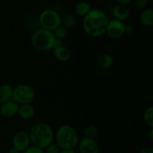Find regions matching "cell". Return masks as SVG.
Instances as JSON below:
<instances>
[{
	"label": "cell",
	"mask_w": 153,
	"mask_h": 153,
	"mask_svg": "<svg viewBox=\"0 0 153 153\" xmlns=\"http://www.w3.org/2000/svg\"><path fill=\"white\" fill-rule=\"evenodd\" d=\"M109 20L106 14L100 9H91L83 17L82 26L87 34L92 38H100L105 34Z\"/></svg>",
	"instance_id": "obj_1"
},
{
	"label": "cell",
	"mask_w": 153,
	"mask_h": 153,
	"mask_svg": "<svg viewBox=\"0 0 153 153\" xmlns=\"http://www.w3.org/2000/svg\"><path fill=\"white\" fill-rule=\"evenodd\" d=\"M28 134L31 143L43 149L53 142L55 140L53 129L46 122H37L33 124L30 128Z\"/></svg>",
	"instance_id": "obj_2"
},
{
	"label": "cell",
	"mask_w": 153,
	"mask_h": 153,
	"mask_svg": "<svg viewBox=\"0 0 153 153\" xmlns=\"http://www.w3.org/2000/svg\"><path fill=\"white\" fill-rule=\"evenodd\" d=\"M55 143L61 149H75L79 142V136L74 128L70 124L60 126L55 134Z\"/></svg>",
	"instance_id": "obj_3"
},
{
	"label": "cell",
	"mask_w": 153,
	"mask_h": 153,
	"mask_svg": "<svg viewBox=\"0 0 153 153\" xmlns=\"http://www.w3.org/2000/svg\"><path fill=\"white\" fill-rule=\"evenodd\" d=\"M55 37L51 31L40 28L32 34L31 44L34 49L39 51H49L53 49Z\"/></svg>",
	"instance_id": "obj_4"
},
{
	"label": "cell",
	"mask_w": 153,
	"mask_h": 153,
	"mask_svg": "<svg viewBox=\"0 0 153 153\" xmlns=\"http://www.w3.org/2000/svg\"><path fill=\"white\" fill-rule=\"evenodd\" d=\"M38 22L41 28L53 32L61 25V17L53 9H46L40 14Z\"/></svg>",
	"instance_id": "obj_5"
},
{
	"label": "cell",
	"mask_w": 153,
	"mask_h": 153,
	"mask_svg": "<svg viewBox=\"0 0 153 153\" xmlns=\"http://www.w3.org/2000/svg\"><path fill=\"white\" fill-rule=\"evenodd\" d=\"M35 97L34 88L27 84L18 85L13 89L12 100L19 105L31 104Z\"/></svg>",
	"instance_id": "obj_6"
},
{
	"label": "cell",
	"mask_w": 153,
	"mask_h": 153,
	"mask_svg": "<svg viewBox=\"0 0 153 153\" xmlns=\"http://www.w3.org/2000/svg\"><path fill=\"white\" fill-rule=\"evenodd\" d=\"M31 146L29 134L25 130H19L13 136V147L23 152Z\"/></svg>",
	"instance_id": "obj_7"
},
{
	"label": "cell",
	"mask_w": 153,
	"mask_h": 153,
	"mask_svg": "<svg viewBox=\"0 0 153 153\" xmlns=\"http://www.w3.org/2000/svg\"><path fill=\"white\" fill-rule=\"evenodd\" d=\"M125 24L117 20H111L108 22L105 33L111 39H119L124 35Z\"/></svg>",
	"instance_id": "obj_8"
},
{
	"label": "cell",
	"mask_w": 153,
	"mask_h": 153,
	"mask_svg": "<svg viewBox=\"0 0 153 153\" xmlns=\"http://www.w3.org/2000/svg\"><path fill=\"white\" fill-rule=\"evenodd\" d=\"M77 147L80 153H100V145L94 138L84 136L79 140Z\"/></svg>",
	"instance_id": "obj_9"
},
{
	"label": "cell",
	"mask_w": 153,
	"mask_h": 153,
	"mask_svg": "<svg viewBox=\"0 0 153 153\" xmlns=\"http://www.w3.org/2000/svg\"><path fill=\"white\" fill-rule=\"evenodd\" d=\"M19 106L17 103L13 100H10L1 104L0 106V113L3 117L10 118L17 115Z\"/></svg>",
	"instance_id": "obj_10"
},
{
	"label": "cell",
	"mask_w": 153,
	"mask_h": 153,
	"mask_svg": "<svg viewBox=\"0 0 153 153\" xmlns=\"http://www.w3.org/2000/svg\"><path fill=\"white\" fill-rule=\"evenodd\" d=\"M112 14H113V16L115 20L124 22L129 17L130 10L127 5L117 4L114 7Z\"/></svg>",
	"instance_id": "obj_11"
},
{
	"label": "cell",
	"mask_w": 153,
	"mask_h": 153,
	"mask_svg": "<svg viewBox=\"0 0 153 153\" xmlns=\"http://www.w3.org/2000/svg\"><path fill=\"white\" fill-rule=\"evenodd\" d=\"M17 115L23 120L31 119L35 115V109L31 104L19 105Z\"/></svg>",
	"instance_id": "obj_12"
},
{
	"label": "cell",
	"mask_w": 153,
	"mask_h": 153,
	"mask_svg": "<svg viewBox=\"0 0 153 153\" xmlns=\"http://www.w3.org/2000/svg\"><path fill=\"white\" fill-rule=\"evenodd\" d=\"M52 53L56 59L60 62H67L71 58L72 52L68 47L62 46L58 48L52 49Z\"/></svg>",
	"instance_id": "obj_13"
},
{
	"label": "cell",
	"mask_w": 153,
	"mask_h": 153,
	"mask_svg": "<svg viewBox=\"0 0 153 153\" xmlns=\"http://www.w3.org/2000/svg\"><path fill=\"white\" fill-rule=\"evenodd\" d=\"M140 22L145 27H150L153 25V10L145 8L140 15Z\"/></svg>",
	"instance_id": "obj_14"
},
{
	"label": "cell",
	"mask_w": 153,
	"mask_h": 153,
	"mask_svg": "<svg viewBox=\"0 0 153 153\" xmlns=\"http://www.w3.org/2000/svg\"><path fill=\"white\" fill-rule=\"evenodd\" d=\"M13 88L8 84H3L0 86V104L12 100Z\"/></svg>",
	"instance_id": "obj_15"
},
{
	"label": "cell",
	"mask_w": 153,
	"mask_h": 153,
	"mask_svg": "<svg viewBox=\"0 0 153 153\" xmlns=\"http://www.w3.org/2000/svg\"><path fill=\"white\" fill-rule=\"evenodd\" d=\"M97 64L101 68L105 69L110 68L114 64V58L108 53H102L97 57Z\"/></svg>",
	"instance_id": "obj_16"
},
{
	"label": "cell",
	"mask_w": 153,
	"mask_h": 153,
	"mask_svg": "<svg viewBox=\"0 0 153 153\" xmlns=\"http://www.w3.org/2000/svg\"><path fill=\"white\" fill-rule=\"evenodd\" d=\"M91 10V6L87 2H79L75 6V13L81 17L86 16Z\"/></svg>",
	"instance_id": "obj_17"
},
{
	"label": "cell",
	"mask_w": 153,
	"mask_h": 153,
	"mask_svg": "<svg viewBox=\"0 0 153 153\" xmlns=\"http://www.w3.org/2000/svg\"><path fill=\"white\" fill-rule=\"evenodd\" d=\"M61 24L64 28H73L76 25V19L72 14H65L62 18H61Z\"/></svg>",
	"instance_id": "obj_18"
},
{
	"label": "cell",
	"mask_w": 153,
	"mask_h": 153,
	"mask_svg": "<svg viewBox=\"0 0 153 153\" xmlns=\"http://www.w3.org/2000/svg\"><path fill=\"white\" fill-rule=\"evenodd\" d=\"M143 120L146 125L149 128H153V107L152 106L145 110L143 112Z\"/></svg>",
	"instance_id": "obj_19"
},
{
	"label": "cell",
	"mask_w": 153,
	"mask_h": 153,
	"mask_svg": "<svg viewBox=\"0 0 153 153\" xmlns=\"http://www.w3.org/2000/svg\"><path fill=\"white\" fill-rule=\"evenodd\" d=\"M84 133H85V136L95 139L98 135L99 130L97 126L94 125V124H90L85 128Z\"/></svg>",
	"instance_id": "obj_20"
},
{
	"label": "cell",
	"mask_w": 153,
	"mask_h": 153,
	"mask_svg": "<svg viewBox=\"0 0 153 153\" xmlns=\"http://www.w3.org/2000/svg\"><path fill=\"white\" fill-rule=\"evenodd\" d=\"M52 32H53L54 35L56 38L61 39V40H64L67 36V29L61 25L57 28H55Z\"/></svg>",
	"instance_id": "obj_21"
},
{
	"label": "cell",
	"mask_w": 153,
	"mask_h": 153,
	"mask_svg": "<svg viewBox=\"0 0 153 153\" xmlns=\"http://www.w3.org/2000/svg\"><path fill=\"white\" fill-rule=\"evenodd\" d=\"M59 148H60L58 146V145L53 142L49 144V146H47L46 148H43V151H44V153H59Z\"/></svg>",
	"instance_id": "obj_22"
},
{
	"label": "cell",
	"mask_w": 153,
	"mask_h": 153,
	"mask_svg": "<svg viewBox=\"0 0 153 153\" xmlns=\"http://www.w3.org/2000/svg\"><path fill=\"white\" fill-rule=\"evenodd\" d=\"M134 7L137 10H144L147 5V0H134Z\"/></svg>",
	"instance_id": "obj_23"
},
{
	"label": "cell",
	"mask_w": 153,
	"mask_h": 153,
	"mask_svg": "<svg viewBox=\"0 0 153 153\" xmlns=\"http://www.w3.org/2000/svg\"><path fill=\"white\" fill-rule=\"evenodd\" d=\"M22 153H44L43 148L40 147L35 146H30L26 150L23 152Z\"/></svg>",
	"instance_id": "obj_24"
},
{
	"label": "cell",
	"mask_w": 153,
	"mask_h": 153,
	"mask_svg": "<svg viewBox=\"0 0 153 153\" xmlns=\"http://www.w3.org/2000/svg\"><path fill=\"white\" fill-rule=\"evenodd\" d=\"M134 28L130 24H125V28H124V34H131L133 32Z\"/></svg>",
	"instance_id": "obj_25"
},
{
	"label": "cell",
	"mask_w": 153,
	"mask_h": 153,
	"mask_svg": "<svg viewBox=\"0 0 153 153\" xmlns=\"http://www.w3.org/2000/svg\"><path fill=\"white\" fill-rule=\"evenodd\" d=\"M64 46V43H63V40L59 38H55V43H54V46H53V49L54 48H58L61 47V46Z\"/></svg>",
	"instance_id": "obj_26"
},
{
	"label": "cell",
	"mask_w": 153,
	"mask_h": 153,
	"mask_svg": "<svg viewBox=\"0 0 153 153\" xmlns=\"http://www.w3.org/2000/svg\"><path fill=\"white\" fill-rule=\"evenodd\" d=\"M140 153H153V148L152 147H145L140 152Z\"/></svg>",
	"instance_id": "obj_27"
},
{
	"label": "cell",
	"mask_w": 153,
	"mask_h": 153,
	"mask_svg": "<svg viewBox=\"0 0 153 153\" xmlns=\"http://www.w3.org/2000/svg\"><path fill=\"white\" fill-rule=\"evenodd\" d=\"M115 1L117 2V4H125V5H127L128 4L131 3L132 0H115Z\"/></svg>",
	"instance_id": "obj_28"
},
{
	"label": "cell",
	"mask_w": 153,
	"mask_h": 153,
	"mask_svg": "<svg viewBox=\"0 0 153 153\" xmlns=\"http://www.w3.org/2000/svg\"><path fill=\"white\" fill-rule=\"evenodd\" d=\"M59 153H77L74 149H62Z\"/></svg>",
	"instance_id": "obj_29"
},
{
	"label": "cell",
	"mask_w": 153,
	"mask_h": 153,
	"mask_svg": "<svg viewBox=\"0 0 153 153\" xmlns=\"http://www.w3.org/2000/svg\"><path fill=\"white\" fill-rule=\"evenodd\" d=\"M148 138L149 139V140L152 141L153 140V128H150V130H149V133H148Z\"/></svg>",
	"instance_id": "obj_30"
},
{
	"label": "cell",
	"mask_w": 153,
	"mask_h": 153,
	"mask_svg": "<svg viewBox=\"0 0 153 153\" xmlns=\"http://www.w3.org/2000/svg\"><path fill=\"white\" fill-rule=\"evenodd\" d=\"M7 153H21V152L19 151H18L16 148H15L14 147H12V148H10V149L8 150Z\"/></svg>",
	"instance_id": "obj_31"
}]
</instances>
